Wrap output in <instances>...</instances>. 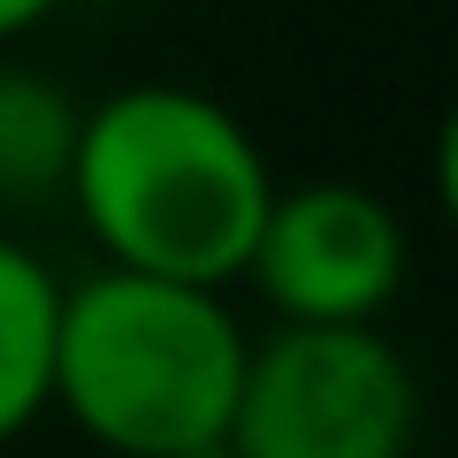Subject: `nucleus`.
<instances>
[{
  "mask_svg": "<svg viewBox=\"0 0 458 458\" xmlns=\"http://www.w3.org/2000/svg\"><path fill=\"white\" fill-rule=\"evenodd\" d=\"M276 191L283 183L260 138L229 99L146 77L84 107L62 199L77 207L107 267L229 291L260 245Z\"/></svg>",
  "mask_w": 458,
  "mask_h": 458,
  "instance_id": "nucleus-1",
  "label": "nucleus"
},
{
  "mask_svg": "<svg viewBox=\"0 0 458 458\" xmlns=\"http://www.w3.org/2000/svg\"><path fill=\"white\" fill-rule=\"evenodd\" d=\"M245 352L252 336L222 291L99 267L62 283L54 405L114 458H222Z\"/></svg>",
  "mask_w": 458,
  "mask_h": 458,
  "instance_id": "nucleus-2",
  "label": "nucleus"
},
{
  "mask_svg": "<svg viewBox=\"0 0 458 458\" xmlns=\"http://www.w3.org/2000/svg\"><path fill=\"white\" fill-rule=\"evenodd\" d=\"M420 382L382 328H267L245 352V390L222 458H412Z\"/></svg>",
  "mask_w": 458,
  "mask_h": 458,
  "instance_id": "nucleus-3",
  "label": "nucleus"
},
{
  "mask_svg": "<svg viewBox=\"0 0 458 458\" xmlns=\"http://www.w3.org/2000/svg\"><path fill=\"white\" fill-rule=\"evenodd\" d=\"M412 267L405 214L367 183H291L260 222L245 276L283 328H375Z\"/></svg>",
  "mask_w": 458,
  "mask_h": 458,
  "instance_id": "nucleus-4",
  "label": "nucleus"
},
{
  "mask_svg": "<svg viewBox=\"0 0 458 458\" xmlns=\"http://www.w3.org/2000/svg\"><path fill=\"white\" fill-rule=\"evenodd\" d=\"M54 336H62V276L16 229H0V451L54 405Z\"/></svg>",
  "mask_w": 458,
  "mask_h": 458,
  "instance_id": "nucleus-5",
  "label": "nucleus"
},
{
  "mask_svg": "<svg viewBox=\"0 0 458 458\" xmlns=\"http://www.w3.org/2000/svg\"><path fill=\"white\" fill-rule=\"evenodd\" d=\"M84 107L62 77L0 54V207H47L69 191Z\"/></svg>",
  "mask_w": 458,
  "mask_h": 458,
  "instance_id": "nucleus-6",
  "label": "nucleus"
},
{
  "mask_svg": "<svg viewBox=\"0 0 458 458\" xmlns=\"http://www.w3.org/2000/svg\"><path fill=\"white\" fill-rule=\"evenodd\" d=\"M428 176H436V207H443V222H451V237H458V99L443 107V123H436V153H428Z\"/></svg>",
  "mask_w": 458,
  "mask_h": 458,
  "instance_id": "nucleus-7",
  "label": "nucleus"
},
{
  "mask_svg": "<svg viewBox=\"0 0 458 458\" xmlns=\"http://www.w3.org/2000/svg\"><path fill=\"white\" fill-rule=\"evenodd\" d=\"M54 8H62V0H0V54L16 47V38H31Z\"/></svg>",
  "mask_w": 458,
  "mask_h": 458,
  "instance_id": "nucleus-8",
  "label": "nucleus"
}]
</instances>
